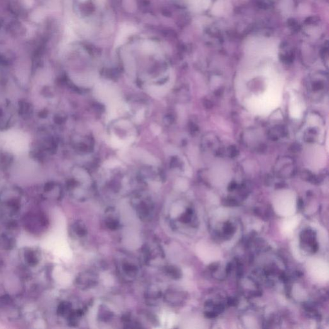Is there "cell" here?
Segmentation results:
<instances>
[{
    "mask_svg": "<svg viewBox=\"0 0 329 329\" xmlns=\"http://www.w3.org/2000/svg\"><path fill=\"white\" fill-rule=\"evenodd\" d=\"M98 277L95 273L86 271L79 274L76 279V285L79 289L86 290L96 286L98 284Z\"/></svg>",
    "mask_w": 329,
    "mask_h": 329,
    "instance_id": "6da1fadb",
    "label": "cell"
},
{
    "mask_svg": "<svg viewBox=\"0 0 329 329\" xmlns=\"http://www.w3.org/2000/svg\"><path fill=\"white\" fill-rule=\"evenodd\" d=\"M135 210L140 219L144 221H148L153 215L154 207L151 201L140 200L135 203Z\"/></svg>",
    "mask_w": 329,
    "mask_h": 329,
    "instance_id": "7a4b0ae2",
    "label": "cell"
},
{
    "mask_svg": "<svg viewBox=\"0 0 329 329\" xmlns=\"http://www.w3.org/2000/svg\"><path fill=\"white\" fill-rule=\"evenodd\" d=\"M120 270L121 273L123 275L129 278V279H135L137 277L138 273H139V267L137 266L136 264L130 262V260H123L120 264Z\"/></svg>",
    "mask_w": 329,
    "mask_h": 329,
    "instance_id": "3957f363",
    "label": "cell"
},
{
    "mask_svg": "<svg viewBox=\"0 0 329 329\" xmlns=\"http://www.w3.org/2000/svg\"><path fill=\"white\" fill-rule=\"evenodd\" d=\"M181 293L174 289L167 290L163 295L164 301L171 306H178L181 302Z\"/></svg>",
    "mask_w": 329,
    "mask_h": 329,
    "instance_id": "277c9868",
    "label": "cell"
},
{
    "mask_svg": "<svg viewBox=\"0 0 329 329\" xmlns=\"http://www.w3.org/2000/svg\"><path fill=\"white\" fill-rule=\"evenodd\" d=\"M163 297L162 292L158 288H149L146 292V299L149 303L153 304Z\"/></svg>",
    "mask_w": 329,
    "mask_h": 329,
    "instance_id": "5b68a950",
    "label": "cell"
},
{
    "mask_svg": "<svg viewBox=\"0 0 329 329\" xmlns=\"http://www.w3.org/2000/svg\"><path fill=\"white\" fill-rule=\"evenodd\" d=\"M105 220L106 226L110 231H117L120 228V223L119 220L113 215H108Z\"/></svg>",
    "mask_w": 329,
    "mask_h": 329,
    "instance_id": "8992f818",
    "label": "cell"
},
{
    "mask_svg": "<svg viewBox=\"0 0 329 329\" xmlns=\"http://www.w3.org/2000/svg\"><path fill=\"white\" fill-rule=\"evenodd\" d=\"M74 231L79 238H84L88 234V229L85 224L81 221L77 222L74 224Z\"/></svg>",
    "mask_w": 329,
    "mask_h": 329,
    "instance_id": "52a82bcc",
    "label": "cell"
},
{
    "mask_svg": "<svg viewBox=\"0 0 329 329\" xmlns=\"http://www.w3.org/2000/svg\"><path fill=\"white\" fill-rule=\"evenodd\" d=\"M113 316V313L110 309L106 308L105 306L101 307L98 313L99 320L103 321H110L111 319H112Z\"/></svg>",
    "mask_w": 329,
    "mask_h": 329,
    "instance_id": "ba28073f",
    "label": "cell"
},
{
    "mask_svg": "<svg viewBox=\"0 0 329 329\" xmlns=\"http://www.w3.org/2000/svg\"><path fill=\"white\" fill-rule=\"evenodd\" d=\"M167 275L173 279H178L181 277V272L177 267L174 266H168L166 268Z\"/></svg>",
    "mask_w": 329,
    "mask_h": 329,
    "instance_id": "9c48e42d",
    "label": "cell"
}]
</instances>
